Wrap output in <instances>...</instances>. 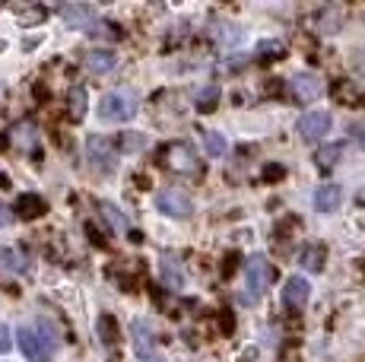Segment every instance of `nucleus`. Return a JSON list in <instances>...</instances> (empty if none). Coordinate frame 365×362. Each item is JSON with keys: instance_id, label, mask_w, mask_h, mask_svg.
I'll list each match as a JSON object with an SVG mask.
<instances>
[{"instance_id": "nucleus-1", "label": "nucleus", "mask_w": 365, "mask_h": 362, "mask_svg": "<svg viewBox=\"0 0 365 362\" xmlns=\"http://www.w3.org/2000/svg\"><path fill=\"white\" fill-rule=\"evenodd\" d=\"M137 115V95L130 89H111V93L102 95L99 102V118L108 124H121V121H130Z\"/></svg>"}, {"instance_id": "nucleus-2", "label": "nucleus", "mask_w": 365, "mask_h": 362, "mask_svg": "<svg viewBox=\"0 0 365 362\" xmlns=\"http://www.w3.org/2000/svg\"><path fill=\"white\" fill-rule=\"evenodd\" d=\"M270 280H273V267L264 254H251L245 261V292H248L251 302H261L270 289Z\"/></svg>"}, {"instance_id": "nucleus-3", "label": "nucleus", "mask_w": 365, "mask_h": 362, "mask_svg": "<svg viewBox=\"0 0 365 362\" xmlns=\"http://www.w3.org/2000/svg\"><path fill=\"white\" fill-rule=\"evenodd\" d=\"M16 340H19V350H23V356L29 359V362H51L54 343L41 331H35V327H23V331L16 333Z\"/></svg>"}, {"instance_id": "nucleus-4", "label": "nucleus", "mask_w": 365, "mask_h": 362, "mask_svg": "<svg viewBox=\"0 0 365 362\" xmlns=\"http://www.w3.org/2000/svg\"><path fill=\"white\" fill-rule=\"evenodd\" d=\"M163 165H168L172 172H181V175H200V159L185 143H168L163 150Z\"/></svg>"}, {"instance_id": "nucleus-5", "label": "nucleus", "mask_w": 365, "mask_h": 362, "mask_svg": "<svg viewBox=\"0 0 365 362\" xmlns=\"http://www.w3.org/2000/svg\"><path fill=\"white\" fill-rule=\"evenodd\" d=\"M118 143L115 140H108V137H89L86 140V156H89V165L93 169H99V172H115V165H118Z\"/></svg>"}, {"instance_id": "nucleus-6", "label": "nucleus", "mask_w": 365, "mask_h": 362, "mask_svg": "<svg viewBox=\"0 0 365 362\" xmlns=\"http://www.w3.org/2000/svg\"><path fill=\"white\" fill-rule=\"evenodd\" d=\"M156 204L165 217H175V219H187L194 213V204H191V194L181 191V187H165V191L156 194Z\"/></svg>"}, {"instance_id": "nucleus-7", "label": "nucleus", "mask_w": 365, "mask_h": 362, "mask_svg": "<svg viewBox=\"0 0 365 362\" xmlns=\"http://www.w3.org/2000/svg\"><path fill=\"white\" fill-rule=\"evenodd\" d=\"M331 115L327 111H308V115H302L299 118V134L305 137V140H312V143H318V140H324L327 134H331Z\"/></svg>"}, {"instance_id": "nucleus-8", "label": "nucleus", "mask_w": 365, "mask_h": 362, "mask_svg": "<svg viewBox=\"0 0 365 362\" xmlns=\"http://www.w3.org/2000/svg\"><path fill=\"white\" fill-rule=\"evenodd\" d=\"M130 333H133V350H137V356L143 362H150L156 356V333H153V324L137 318V321L130 324Z\"/></svg>"}, {"instance_id": "nucleus-9", "label": "nucleus", "mask_w": 365, "mask_h": 362, "mask_svg": "<svg viewBox=\"0 0 365 362\" xmlns=\"http://www.w3.org/2000/svg\"><path fill=\"white\" fill-rule=\"evenodd\" d=\"M308 296H312V286H308V280H302V276H292V280H286V286H283V305H286V309H292V311L305 309Z\"/></svg>"}, {"instance_id": "nucleus-10", "label": "nucleus", "mask_w": 365, "mask_h": 362, "mask_svg": "<svg viewBox=\"0 0 365 362\" xmlns=\"http://www.w3.org/2000/svg\"><path fill=\"white\" fill-rule=\"evenodd\" d=\"M61 16H64V23L73 26V29H93L96 6H89V4H67V6H61Z\"/></svg>"}, {"instance_id": "nucleus-11", "label": "nucleus", "mask_w": 365, "mask_h": 362, "mask_svg": "<svg viewBox=\"0 0 365 362\" xmlns=\"http://www.w3.org/2000/svg\"><path fill=\"white\" fill-rule=\"evenodd\" d=\"M13 213H16L19 219H38L48 213V204L38 194H23V197L16 200V207H13Z\"/></svg>"}, {"instance_id": "nucleus-12", "label": "nucleus", "mask_w": 365, "mask_h": 362, "mask_svg": "<svg viewBox=\"0 0 365 362\" xmlns=\"http://www.w3.org/2000/svg\"><path fill=\"white\" fill-rule=\"evenodd\" d=\"M340 200H343L340 185H321L318 191H314V210L318 213H334L336 207H340Z\"/></svg>"}, {"instance_id": "nucleus-13", "label": "nucleus", "mask_w": 365, "mask_h": 362, "mask_svg": "<svg viewBox=\"0 0 365 362\" xmlns=\"http://www.w3.org/2000/svg\"><path fill=\"white\" fill-rule=\"evenodd\" d=\"M159 267H163V283L168 289H181V286H185V270H181V264H178V254H163Z\"/></svg>"}, {"instance_id": "nucleus-14", "label": "nucleus", "mask_w": 365, "mask_h": 362, "mask_svg": "<svg viewBox=\"0 0 365 362\" xmlns=\"http://www.w3.org/2000/svg\"><path fill=\"white\" fill-rule=\"evenodd\" d=\"M86 67L93 73H111L118 67V54L108 51V48H96V51H86Z\"/></svg>"}, {"instance_id": "nucleus-15", "label": "nucleus", "mask_w": 365, "mask_h": 362, "mask_svg": "<svg viewBox=\"0 0 365 362\" xmlns=\"http://www.w3.org/2000/svg\"><path fill=\"white\" fill-rule=\"evenodd\" d=\"M292 89H296V99H305V102L321 95V83H318V76H312V73H299L296 80H292Z\"/></svg>"}, {"instance_id": "nucleus-16", "label": "nucleus", "mask_w": 365, "mask_h": 362, "mask_svg": "<svg viewBox=\"0 0 365 362\" xmlns=\"http://www.w3.org/2000/svg\"><path fill=\"white\" fill-rule=\"evenodd\" d=\"M324 261H327V252L324 245H305L299 254V264L305 270H312V274H318V270H324Z\"/></svg>"}, {"instance_id": "nucleus-17", "label": "nucleus", "mask_w": 365, "mask_h": 362, "mask_svg": "<svg viewBox=\"0 0 365 362\" xmlns=\"http://www.w3.org/2000/svg\"><path fill=\"white\" fill-rule=\"evenodd\" d=\"M340 156H343V143H327V146H321V150L314 152V162H318L321 172H331L334 165L340 162Z\"/></svg>"}, {"instance_id": "nucleus-18", "label": "nucleus", "mask_w": 365, "mask_h": 362, "mask_svg": "<svg viewBox=\"0 0 365 362\" xmlns=\"http://www.w3.org/2000/svg\"><path fill=\"white\" fill-rule=\"evenodd\" d=\"M67 115L70 121H83V115H86V89L83 86H73L67 93Z\"/></svg>"}, {"instance_id": "nucleus-19", "label": "nucleus", "mask_w": 365, "mask_h": 362, "mask_svg": "<svg viewBox=\"0 0 365 362\" xmlns=\"http://www.w3.org/2000/svg\"><path fill=\"white\" fill-rule=\"evenodd\" d=\"M99 213L105 217V222L115 229V232H124V229H130V226H128V217H124V213L118 210L115 204H108V200H102V204H99Z\"/></svg>"}, {"instance_id": "nucleus-20", "label": "nucleus", "mask_w": 365, "mask_h": 362, "mask_svg": "<svg viewBox=\"0 0 365 362\" xmlns=\"http://www.w3.org/2000/svg\"><path fill=\"white\" fill-rule=\"evenodd\" d=\"M203 146H207V152L210 156H226L229 152V143H226V137L222 134H216V130H207V134H203Z\"/></svg>"}, {"instance_id": "nucleus-21", "label": "nucleus", "mask_w": 365, "mask_h": 362, "mask_svg": "<svg viewBox=\"0 0 365 362\" xmlns=\"http://www.w3.org/2000/svg\"><path fill=\"white\" fill-rule=\"evenodd\" d=\"M216 102H220V86H203L197 93V111H203V115H210Z\"/></svg>"}, {"instance_id": "nucleus-22", "label": "nucleus", "mask_w": 365, "mask_h": 362, "mask_svg": "<svg viewBox=\"0 0 365 362\" xmlns=\"http://www.w3.org/2000/svg\"><path fill=\"white\" fill-rule=\"evenodd\" d=\"M99 337L105 346H115L118 343V321L111 315H102L99 318Z\"/></svg>"}, {"instance_id": "nucleus-23", "label": "nucleus", "mask_w": 365, "mask_h": 362, "mask_svg": "<svg viewBox=\"0 0 365 362\" xmlns=\"http://www.w3.org/2000/svg\"><path fill=\"white\" fill-rule=\"evenodd\" d=\"M118 143H121L124 152H140L146 146V137L143 134H121V140Z\"/></svg>"}, {"instance_id": "nucleus-24", "label": "nucleus", "mask_w": 365, "mask_h": 362, "mask_svg": "<svg viewBox=\"0 0 365 362\" xmlns=\"http://www.w3.org/2000/svg\"><path fill=\"white\" fill-rule=\"evenodd\" d=\"M261 58H283V45H279V41H264Z\"/></svg>"}, {"instance_id": "nucleus-25", "label": "nucleus", "mask_w": 365, "mask_h": 362, "mask_svg": "<svg viewBox=\"0 0 365 362\" xmlns=\"http://www.w3.org/2000/svg\"><path fill=\"white\" fill-rule=\"evenodd\" d=\"M4 257H0V261L6 264V267H13V270H26V261L23 257H16V252H0Z\"/></svg>"}, {"instance_id": "nucleus-26", "label": "nucleus", "mask_w": 365, "mask_h": 362, "mask_svg": "<svg viewBox=\"0 0 365 362\" xmlns=\"http://www.w3.org/2000/svg\"><path fill=\"white\" fill-rule=\"evenodd\" d=\"M349 137H353L359 146H365V121H356V124H349Z\"/></svg>"}, {"instance_id": "nucleus-27", "label": "nucleus", "mask_w": 365, "mask_h": 362, "mask_svg": "<svg viewBox=\"0 0 365 362\" xmlns=\"http://www.w3.org/2000/svg\"><path fill=\"white\" fill-rule=\"evenodd\" d=\"M41 19H45V10H41V6H35V10H26L23 13V23H41Z\"/></svg>"}, {"instance_id": "nucleus-28", "label": "nucleus", "mask_w": 365, "mask_h": 362, "mask_svg": "<svg viewBox=\"0 0 365 362\" xmlns=\"http://www.w3.org/2000/svg\"><path fill=\"white\" fill-rule=\"evenodd\" d=\"M6 350H10V331H6V327H0V356H4Z\"/></svg>"}, {"instance_id": "nucleus-29", "label": "nucleus", "mask_w": 365, "mask_h": 362, "mask_svg": "<svg viewBox=\"0 0 365 362\" xmlns=\"http://www.w3.org/2000/svg\"><path fill=\"white\" fill-rule=\"evenodd\" d=\"M264 175H267V181H279V175H283V169H279V165H267Z\"/></svg>"}, {"instance_id": "nucleus-30", "label": "nucleus", "mask_w": 365, "mask_h": 362, "mask_svg": "<svg viewBox=\"0 0 365 362\" xmlns=\"http://www.w3.org/2000/svg\"><path fill=\"white\" fill-rule=\"evenodd\" d=\"M86 229H89V239H93V242H96V245H105V239H102V235H99V232H96V229H93V226H86Z\"/></svg>"}, {"instance_id": "nucleus-31", "label": "nucleus", "mask_w": 365, "mask_h": 362, "mask_svg": "<svg viewBox=\"0 0 365 362\" xmlns=\"http://www.w3.org/2000/svg\"><path fill=\"white\" fill-rule=\"evenodd\" d=\"M0 222H10V210H4V207H0Z\"/></svg>"}, {"instance_id": "nucleus-32", "label": "nucleus", "mask_w": 365, "mask_h": 362, "mask_svg": "<svg viewBox=\"0 0 365 362\" xmlns=\"http://www.w3.org/2000/svg\"><path fill=\"white\" fill-rule=\"evenodd\" d=\"M0 187H10V178H6L4 172H0Z\"/></svg>"}, {"instance_id": "nucleus-33", "label": "nucleus", "mask_w": 365, "mask_h": 362, "mask_svg": "<svg viewBox=\"0 0 365 362\" xmlns=\"http://www.w3.org/2000/svg\"><path fill=\"white\" fill-rule=\"evenodd\" d=\"M0 51H4V41H0Z\"/></svg>"}]
</instances>
